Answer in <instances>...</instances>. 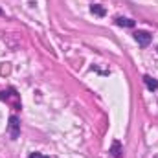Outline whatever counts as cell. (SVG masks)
Returning a JSON list of instances; mask_svg holds the SVG:
<instances>
[{"label": "cell", "mask_w": 158, "mask_h": 158, "mask_svg": "<svg viewBox=\"0 0 158 158\" xmlns=\"http://www.w3.org/2000/svg\"><path fill=\"white\" fill-rule=\"evenodd\" d=\"M7 132L11 136V140H17L20 136V121L17 116H9V123H7Z\"/></svg>", "instance_id": "1"}, {"label": "cell", "mask_w": 158, "mask_h": 158, "mask_svg": "<svg viewBox=\"0 0 158 158\" xmlns=\"http://www.w3.org/2000/svg\"><path fill=\"white\" fill-rule=\"evenodd\" d=\"M134 39L136 42L142 46V48H145V46H149L151 44V33H147V31H142V30H138V31H134Z\"/></svg>", "instance_id": "2"}, {"label": "cell", "mask_w": 158, "mask_h": 158, "mask_svg": "<svg viewBox=\"0 0 158 158\" xmlns=\"http://www.w3.org/2000/svg\"><path fill=\"white\" fill-rule=\"evenodd\" d=\"M110 155L114 158H121L123 156V147H121V143H119L118 140H114L112 142V145H110V151H109Z\"/></svg>", "instance_id": "3"}, {"label": "cell", "mask_w": 158, "mask_h": 158, "mask_svg": "<svg viewBox=\"0 0 158 158\" xmlns=\"http://www.w3.org/2000/svg\"><path fill=\"white\" fill-rule=\"evenodd\" d=\"M90 13H92V15H98V17H105L107 9H105L101 4H92V6H90Z\"/></svg>", "instance_id": "4"}, {"label": "cell", "mask_w": 158, "mask_h": 158, "mask_svg": "<svg viewBox=\"0 0 158 158\" xmlns=\"http://www.w3.org/2000/svg\"><path fill=\"white\" fill-rule=\"evenodd\" d=\"M116 24L121 26V28H134V20L132 19H125V17H118Z\"/></svg>", "instance_id": "5"}, {"label": "cell", "mask_w": 158, "mask_h": 158, "mask_svg": "<svg viewBox=\"0 0 158 158\" xmlns=\"http://www.w3.org/2000/svg\"><path fill=\"white\" fill-rule=\"evenodd\" d=\"M143 83H145V86H147L151 92L158 88V81H156V79H153L151 76H143Z\"/></svg>", "instance_id": "6"}, {"label": "cell", "mask_w": 158, "mask_h": 158, "mask_svg": "<svg viewBox=\"0 0 158 158\" xmlns=\"http://www.w3.org/2000/svg\"><path fill=\"white\" fill-rule=\"evenodd\" d=\"M30 158H48V156H42L40 153H31V155H30Z\"/></svg>", "instance_id": "7"}, {"label": "cell", "mask_w": 158, "mask_h": 158, "mask_svg": "<svg viewBox=\"0 0 158 158\" xmlns=\"http://www.w3.org/2000/svg\"><path fill=\"white\" fill-rule=\"evenodd\" d=\"M0 15H4V11H2V9H0Z\"/></svg>", "instance_id": "8"}]
</instances>
